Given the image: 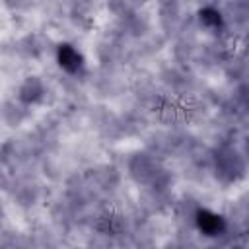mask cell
I'll return each instance as SVG.
<instances>
[{"mask_svg":"<svg viewBox=\"0 0 249 249\" xmlns=\"http://www.w3.org/2000/svg\"><path fill=\"white\" fill-rule=\"evenodd\" d=\"M196 226L204 235H218L224 230V220L210 210H198Z\"/></svg>","mask_w":249,"mask_h":249,"instance_id":"1","label":"cell"},{"mask_svg":"<svg viewBox=\"0 0 249 249\" xmlns=\"http://www.w3.org/2000/svg\"><path fill=\"white\" fill-rule=\"evenodd\" d=\"M56 58H58V64L64 70H68V72L78 70L80 64H82V54L72 45H60L58 47V53H56Z\"/></svg>","mask_w":249,"mask_h":249,"instance_id":"2","label":"cell"},{"mask_svg":"<svg viewBox=\"0 0 249 249\" xmlns=\"http://www.w3.org/2000/svg\"><path fill=\"white\" fill-rule=\"evenodd\" d=\"M200 21L206 23V25H218L220 23V14L212 8H206L200 12Z\"/></svg>","mask_w":249,"mask_h":249,"instance_id":"3","label":"cell"}]
</instances>
